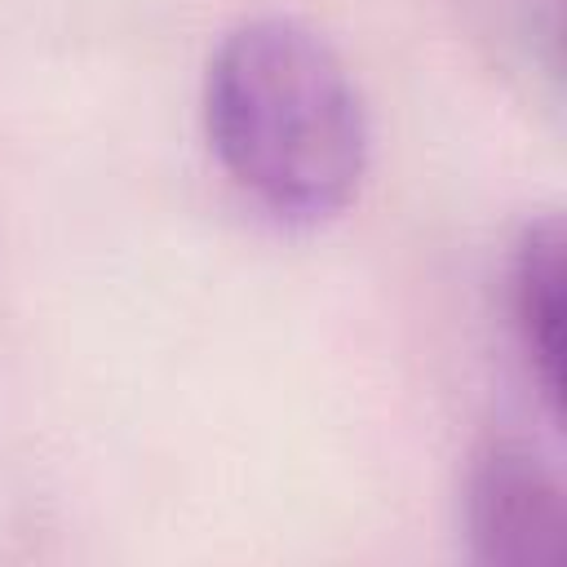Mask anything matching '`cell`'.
I'll list each match as a JSON object with an SVG mask.
<instances>
[{"instance_id": "6da1fadb", "label": "cell", "mask_w": 567, "mask_h": 567, "mask_svg": "<svg viewBox=\"0 0 567 567\" xmlns=\"http://www.w3.org/2000/svg\"><path fill=\"white\" fill-rule=\"evenodd\" d=\"M204 133L239 195L284 226L341 217L372 159L350 66L288 13H257L221 35L204 75Z\"/></svg>"}, {"instance_id": "7a4b0ae2", "label": "cell", "mask_w": 567, "mask_h": 567, "mask_svg": "<svg viewBox=\"0 0 567 567\" xmlns=\"http://www.w3.org/2000/svg\"><path fill=\"white\" fill-rule=\"evenodd\" d=\"M465 532L483 563L545 567L563 554V487L558 474L514 439L487 443L465 478Z\"/></svg>"}, {"instance_id": "3957f363", "label": "cell", "mask_w": 567, "mask_h": 567, "mask_svg": "<svg viewBox=\"0 0 567 567\" xmlns=\"http://www.w3.org/2000/svg\"><path fill=\"white\" fill-rule=\"evenodd\" d=\"M509 315L532 381L558 412L563 399V226L540 217L523 230L509 261Z\"/></svg>"}]
</instances>
